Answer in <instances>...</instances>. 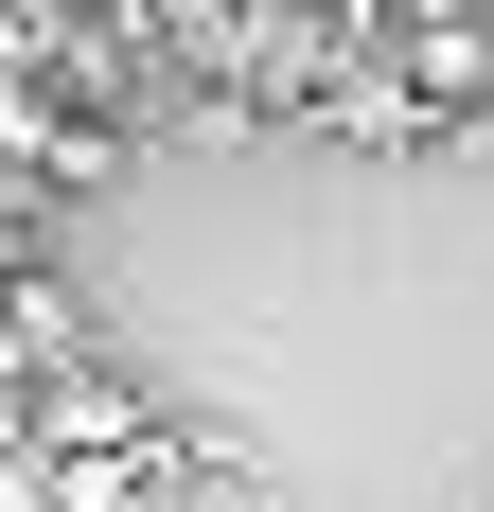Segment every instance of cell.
<instances>
[{"instance_id":"1","label":"cell","mask_w":494,"mask_h":512,"mask_svg":"<svg viewBox=\"0 0 494 512\" xmlns=\"http://www.w3.org/2000/svg\"><path fill=\"white\" fill-rule=\"evenodd\" d=\"M0 512H53V477H36V460H0Z\"/></svg>"},{"instance_id":"2","label":"cell","mask_w":494,"mask_h":512,"mask_svg":"<svg viewBox=\"0 0 494 512\" xmlns=\"http://www.w3.org/2000/svg\"><path fill=\"white\" fill-rule=\"evenodd\" d=\"M442 18H459V0H442Z\"/></svg>"}]
</instances>
